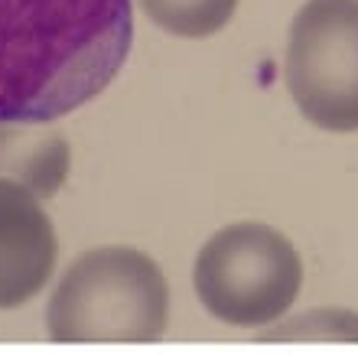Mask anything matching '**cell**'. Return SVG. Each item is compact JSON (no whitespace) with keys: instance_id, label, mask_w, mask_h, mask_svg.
<instances>
[{"instance_id":"obj_5","label":"cell","mask_w":358,"mask_h":358,"mask_svg":"<svg viewBox=\"0 0 358 358\" xmlns=\"http://www.w3.org/2000/svg\"><path fill=\"white\" fill-rule=\"evenodd\" d=\"M56 267V231L33 189L0 179V310L33 300Z\"/></svg>"},{"instance_id":"obj_6","label":"cell","mask_w":358,"mask_h":358,"mask_svg":"<svg viewBox=\"0 0 358 358\" xmlns=\"http://www.w3.org/2000/svg\"><path fill=\"white\" fill-rule=\"evenodd\" d=\"M69 143L46 124L0 121V179L33 189L39 199L56 196L69 176Z\"/></svg>"},{"instance_id":"obj_1","label":"cell","mask_w":358,"mask_h":358,"mask_svg":"<svg viewBox=\"0 0 358 358\" xmlns=\"http://www.w3.org/2000/svg\"><path fill=\"white\" fill-rule=\"evenodd\" d=\"M131 0H0V121L49 124L114 82Z\"/></svg>"},{"instance_id":"obj_4","label":"cell","mask_w":358,"mask_h":358,"mask_svg":"<svg viewBox=\"0 0 358 358\" xmlns=\"http://www.w3.org/2000/svg\"><path fill=\"white\" fill-rule=\"evenodd\" d=\"M287 88L322 131H358V0H306L287 43Z\"/></svg>"},{"instance_id":"obj_3","label":"cell","mask_w":358,"mask_h":358,"mask_svg":"<svg viewBox=\"0 0 358 358\" xmlns=\"http://www.w3.org/2000/svg\"><path fill=\"white\" fill-rule=\"evenodd\" d=\"M192 283L215 320L255 329L293 306L303 287V261L277 228L238 222L206 241Z\"/></svg>"},{"instance_id":"obj_2","label":"cell","mask_w":358,"mask_h":358,"mask_svg":"<svg viewBox=\"0 0 358 358\" xmlns=\"http://www.w3.org/2000/svg\"><path fill=\"white\" fill-rule=\"evenodd\" d=\"M170 290L137 248L85 251L59 280L46 310L52 342H157L166 332Z\"/></svg>"},{"instance_id":"obj_7","label":"cell","mask_w":358,"mask_h":358,"mask_svg":"<svg viewBox=\"0 0 358 358\" xmlns=\"http://www.w3.org/2000/svg\"><path fill=\"white\" fill-rule=\"evenodd\" d=\"M143 13L160 29L182 39L212 36L235 17L238 0H141Z\"/></svg>"}]
</instances>
